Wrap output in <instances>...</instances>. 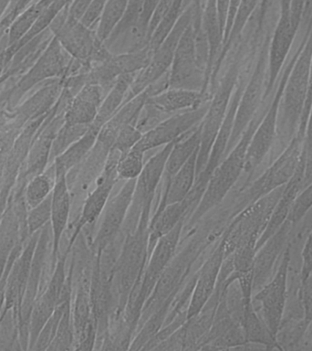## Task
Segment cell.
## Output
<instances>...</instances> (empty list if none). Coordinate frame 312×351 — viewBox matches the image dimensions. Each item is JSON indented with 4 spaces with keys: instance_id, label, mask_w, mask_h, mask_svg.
<instances>
[{
    "instance_id": "obj_1",
    "label": "cell",
    "mask_w": 312,
    "mask_h": 351,
    "mask_svg": "<svg viewBox=\"0 0 312 351\" xmlns=\"http://www.w3.org/2000/svg\"><path fill=\"white\" fill-rule=\"evenodd\" d=\"M152 204L142 208L137 223L126 236L119 257L112 270L116 288L118 310L125 312L129 299L137 292L146 266L149 251V223Z\"/></svg>"
},
{
    "instance_id": "obj_2",
    "label": "cell",
    "mask_w": 312,
    "mask_h": 351,
    "mask_svg": "<svg viewBox=\"0 0 312 351\" xmlns=\"http://www.w3.org/2000/svg\"><path fill=\"white\" fill-rule=\"evenodd\" d=\"M262 117L263 114H257L235 147L226 154L223 160L213 170L198 204L189 216L188 224L190 226L196 224L207 213L218 207L239 180L245 169L249 143Z\"/></svg>"
},
{
    "instance_id": "obj_3",
    "label": "cell",
    "mask_w": 312,
    "mask_h": 351,
    "mask_svg": "<svg viewBox=\"0 0 312 351\" xmlns=\"http://www.w3.org/2000/svg\"><path fill=\"white\" fill-rule=\"evenodd\" d=\"M312 59V21L303 40L300 54L287 78L279 106L278 134L290 138L297 134L308 95Z\"/></svg>"
},
{
    "instance_id": "obj_4",
    "label": "cell",
    "mask_w": 312,
    "mask_h": 351,
    "mask_svg": "<svg viewBox=\"0 0 312 351\" xmlns=\"http://www.w3.org/2000/svg\"><path fill=\"white\" fill-rule=\"evenodd\" d=\"M244 51H245L242 43L238 48L234 60L218 82L209 101L207 114L201 122V137L196 158V177L207 166L213 143L226 117L233 93L240 78Z\"/></svg>"
},
{
    "instance_id": "obj_5",
    "label": "cell",
    "mask_w": 312,
    "mask_h": 351,
    "mask_svg": "<svg viewBox=\"0 0 312 351\" xmlns=\"http://www.w3.org/2000/svg\"><path fill=\"white\" fill-rule=\"evenodd\" d=\"M209 243V236L207 237L196 235L179 254H175L156 282L155 289L145 302L140 317L138 328L153 313L157 311L161 306H172L177 298L178 293H180L181 287L185 284L194 263Z\"/></svg>"
},
{
    "instance_id": "obj_6",
    "label": "cell",
    "mask_w": 312,
    "mask_h": 351,
    "mask_svg": "<svg viewBox=\"0 0 312 351\" xmlns=\"http://www.w3.org/2000/svg\"><path fill=\"white\" fill-rule=\"evenodd\" d=\"M183 224L185 221L179 222L168 234L164 236L157 241L148 258L138 290L129 299L126 304L125 323L131 341L138 328L140 317H141L142 309L145 302L155 289L156 282L177 254V247L179 245L183 233Z\"/></svg>"
},
{
    "instance_id": "obj_7",
    "label": "cell",
    "mask_w": 312,
    "mask_h": 351,
    "mask_svg": "<svg viewBox=\"0 0 312 351\" xmlns=\"http://www.w3.org/2000/svg\"><path fill=\"white\" fill-rule=\"evenodd\" d=\"M68 5L49 29L65 51L89 71L92 64L105 59L111 52L101 43L96 29L70 16Z\"/></svg>"
},
{
    "instance_id": "obj_8",
    "label": "cell",
    "mask_w": 312,
    "mask_h": 351,
    "mask_svg": "<svg viewBox=\"0 0 312 351\" xmlns=\"http://www.w3.org/2000/svg\"><path fill=\"white\" fill-rule=\"evenodd\" d=\"M207 67L197 51L193 25L181 37L168 71V88L208 92Z\"/></svg>"
},
{
    "instance_id": "obj_9",
    "label": "cell",
    "mask_w": 312,
    "mask_h": 351,
    "mask_svg": "<svg viewBox=\"0 0 312 351\" xmlns=\"http://www.w3.org/2000/svg\"><path fill=\"white\" fill-rule=\"evenodd\" d=\"M73 60L53 36L29 70L14 84L10 108L18 106L21 99L38 84L67 77Z\"/></svg>"
},
{
    "instance_id": "obj_10",
    "label": "cell",
    "mask_w": 312,
    "mask_h": 351,
    "mask_svg": "<svg viewBox=\"0 0 312 351\" xmlns=\"http://www.w3.org/2000/svg\"><path fill=\"white\" fill-rule=\"evenodd\" d=\"M302 151L303 137L296 134L286 149L246 189L244 199L237 207V213L246 206L286 185L300 163Z\"/></svg>"
},
{
    "instance_id": "obj_11",
    "label": "cell",
    "mask_w": 312,
    "mask_h": 351,
    "mask_svg": "<svg viewBox=\"0 0 312 351\" xmlns=\"http://www.w3.org/2000/svg\"><path fill=\"white\" fill-rule=\"evenodd\" d=\"M270 41V36H267L260 49L253 73L244 88L237 112H235L234 125H233L231 136L227 145L226 156L240 139L249 123L256 117L260 104L265 100V90L268 82Z\"/></svg>"
},
{
    "instance_id": "obj_12",
    "label": "cell",
    "mask_w": 312,
    "mask_h": 351,
    "mask_svg": "<svg viewBox=\"0 0 312 351\" xmlns=\"http://www.w3.org/2000/svg\"><path fill=\"white\" fill-rule=\"evenodd\" d=\"M302 45L303 41L300 43V48L289 60L287 67L285 68L281 82L278 84V90H276L270 106L263 114L262 119L257 125L250 143H249L248 151H246L245 169H244V172L248 175V180H250L252 175L254 174L257 167L264 160L265 156L270 152L274 141H275L276 134H278L279 106H281L282 95H283L285 84H286L290 71H291L293 65H294L296 60L300 54ZM248 180L246 181V185Z\"/></svg>"
},
{
    "instance_id": "obj_13",
    "label": "cell",
    "mask_w": 312,
    "mask_h": 351,
    "mask_svg": "<svg viewBox=\"0 0 312 351\" xmlns=\"http://www.w3.org/2000/svg\"><path fill=\"white\" fill-rule=\"evenodd\" d=\"M211 98L210 93L168 88L148 97L137 122V128L144 133L166 118L178 112L198 108Z\"/></svg>"
},
{
    "instance_id": "obj_14",
    "label": "cell",
    "mask_w": 312,
    "mask_h": 351,
    "mask_svg": "<svg viewBox=\"0 0 312 351\" xmlns=\"http://www.w3.org/2000/svg\"><path fill=\"white\" fill-rule=\"evenodd\" d=\"M282 256L275 276L253 296V302L259 304V308H256L257 311L275 340L286 308L287 282L292 259L291 245L289 243Z\"/></svg>"
},
{
    "instance_id": "obj_15",
    "label": "cell",
    "mask_w": 312,
    "mask_h": 351,
    "mask_svg": "<svg viewBox=\"0 0 312 351\" xmlns=\"http://www.w3.org/2000/svg\"><path fill=\"white\" fill-rule=\"evenodd\" d=\"M193 18V7L189 8L187 10L183 12L177 24L172 27L171 32L167 35L163 43L153 51L152 58L146 67L137 73L125 103L144 92L150 85L155 84L168 73L180 38L186 27L191 24Z\"/></svg>"
},
{
    "instance_id": "obj_16",
    "label": "cell",
    "mask_w": 312,
    "mask_h": 351,
    "mask_svg": "<svg viewBox=\"0 0 312 351\" xmlns=\"http://www.w3.org/2000/svg\"><path fill=\"white\" fill-rule=\"evenodd\" d=\"M153 51L149 46L127 53L109 54L92 65L89 71L79 73L82 85L96 84L109 92L114 82L125 74L138 73L149 63Z\"/></svg>"
},
{
    "instance_id": "obj_17",
    "label": "cell",
    "mask_w": 312,
    "mask_h": 351,
    "mask_svg": "<svg viewBox=\"0 0 312 351\" xmlns=\"http://www.w3.org/2000/svg\"><path fill=\"white\" fill-rule=\"evenodd\" d=\"M209 101L198 108L178 112L161 121L153 128L144 132L133 147L146 153L147 151L164 147L183 138L201 123L207 114Z\"/></svg>"
},
{
    "instance_id": "obj_18",
    "label": "cell",
    "mask_w": 312,
    "mask_h": 351,
    "mask_svg": "<svg viewBox=\"0 0 312 351\" xmlns=\"http://www.w3.org/2000/svg\"><path fill=\"white\" fill-rule=\"evenodd\" d=\"M120 154L116 150H109L105 160V166L100 178H99L97 185L95 189L85 199L83 207H82L81 214L79 216L78 223L75 227V230L73 237L70 241L67 248V252L70 251L71 247L75 243L77 237L88 224H92L97 221L99 217L103 214L104 208L111 197L112 189L118 180H120L118 176L116 165L118 158Z\"/></svg>"
},
{
    "instance_id": "obj_19",
    "label": "cell",
    "mask_w": 312,
    "mask_h": 351,
    "mask_svg": "<svg viewBox=\"0 0 312 351\" xmlns=\"http://www.w3.org/2000/svg\"><path fill=\"white\" fill-rule=\"evenodd\" d=\"M136 180H126L114 197H109L103 213L94 244L97 251H103L114 240L126 219L133 202Z\"/></svg>"
},
{
    "instance_id": "obj_20",
    "label": "cell",
    "mask_w": 312,
    "mask_h": 351,
    "mask_svg": "<svg viewBox=\"0 0 312 351\" xmlns=\"http://www.w3.org/2000/svg\"><path fill=\"white\" fill-rule=\"evenodd\" d=\"M224 259V246L220 236L212 254L194 276L193 290L187 307V319L196 315L215 293Z\"/></svg>"
},
{
    "instance_id": "obj_21",
    "label": "cell",
    "mask_w": 312,
    "mask_h": 351,
    "mask_svg": "<svg viewBox=\"0 0 312 351\" xmlns=\"http://www.w3.org/2000/svg\"><path fill=\"white\" fill-rule=\"evenodd\" d=\"M174 144V142L164 145L144 164L141 174L136 178L131 216L137 215L139 218L142 208L151 203L153 204L159 184L163 180L167 158Z\"/></svg>"
},
{
    "instance_id": "obj_22",
    "label": "cell",
    "mask_w": 312,
    "mask_h": 351,
    "mask_svg": "<svg viewBox=\"0 0 312 351\" xmlns=\"http://www.w3.org/2000/svg\"><path fill=\"white\" fill-rule=\"evenodd\" d=\"M297 30L293 27L289 12L281 13L278 23L270 37L268 48V82L265 100L275 86L276 78L283 68L285 60L291 49Z\"/></svg>"
},
{
    "instance_id": "obj_23",
    "label": "cell",
    "mask_w": 312,
    "mask_h": 351,
    "mask_svg": "<svg viewBox=\"0 0 312 351\" xmlns=\"http://www.w3.org/2000/svg\"><path fill=\"white\" fill-rule=\"evenodd\" d=\"M293 227L289 221H285L278 232L257 250L253 267L254 291H259L263 285L267 284L276 261L279 255L283 254L284 249L287 248L285 243H289V237L292 233Z\"/></svg>"
},
{
    "instance_id": "obj_24",
    "label": "cell",
    "mask_w": 312,
    "mask_h": 351,
    "mask_svg": "<svg viewBox=\"0 0 312 351\" xmlns=\"http://www.w3.org/2000/svg\"><path fill=\"white\" fill-rule=\"evenodd\" d=\"M304 172H305V159L302 156L297 170L291 180L284 186L283 191L274 207L272 213L268 219L267 226L263 230L257 243V251L271 237L278 232L279 228L285 223L289 217L290 210L298 195L302 191Z\"/></svg>"
},
{
    "instance_id": "obj_25",
    "label": "cell",
    "mask_w": 312,
    "mask_h": 351,
    "mask_svg": "<svg viewBox=\"0 0 312 351\" xmlns=\"http://www.w3.org/2000/svg\"><path fill=\"white\" fill-rule=\"evenodd\" d=\"M107 93L99 85L85 84L68 101L64 111V123L67 125H92Z\"/></svg>"
},
{
    "instance_id": "obj_26",
    "label": "cell",
    "mask_w": 312,
    "mask_h": 351,
    "mask_svg": "<svg viewBox=\"0 0 312 351\" xmlns=\"http://www.w3.org/2000/svg\"><path fill=\"white\" fill-rule=\"evenodd\" d=\"M70 193L68 189L67 175L55 176V184L51 193V232L53 243L54 265L59 254L60 240L67 228L70 213Z\"/></svg>"
},
{
    "instance_id": "obj_27",
    "label": "cell",
    "mask_w": 312,
    "mask_h": 351,
    "mask_svg": "<svg viewBox=\"0 0 312 351\" xmlns=\"http://www.w3.org/2000/svg\"><path fill=\"white\" fill-rule=\"evenodd\" d=\"M197 154L198 151L169 180L164 181L160 202L155 211L183 202L187 197L196 182Z\"/></svg>"
},
{
    "instance_id": "obj_28",
    "label": "cell",
    "mask_w": 312,
    "mask_h": 351,
    "mask_svg": "<svg viewBox=\"0 0 312 351\" xmlns=\"http://www.w3.org/2000/svg\"><path fill=\"white\" fill-rule=\"evenodd\" d=\"M99 133L100 131L90 125L83 136L57 156L53 161L55 176H68L71 170L81 165L97 145Z\"/></svg>"
},
{
    "instance_id": "obj_29",
    "label": "cell",
    "mask_w": 312,
    "mask_h": 351,
    "mask_svg": "<svg viewBox=\"0 0 312 351\" xmlns=\"http://www.w3.org/2000/svg\"><path fill=\"white\" fill-rule=\"evenodd\" d=\"M187 217L188 208L183 202L166 206L163 210L153 213L149 223V256L157 241L164 236L168 234L179 222L185 221Z\"/></svg>"
},
{
    "instance_id": "obj_30",
    "label": "cell",
    "mask_w": 312,
    "mask_h": 351,
    "mask_svg": "<svg viewBox=\"0 0 312 351\" xmlns=\"http://www.w3.org/2000/svg\"><path fill=\"white\" fill-rule=\"evenodd\" d=\"M137 73L125 74V75L120 76L114 84L112 85L109 92L106 93L103 103L101 104L100 109H99L97 117L94 122L92 123V126L97 130L101 131L103 126L120 109V107L125 103L126 97L131 84Z\"/></svg>"
},
{
    "instance_id": "obj_31",
    "label": "cell",
    "mask_w": 312,
    "mask_h": 351,
    "mask_svg": "<svg viewBox=\"0 0 312 351\" xmlns=\"http://www.w3.org/2000/svg\"><path fill=\"white\" fill-rule=\"evenodd\" d=\"M200 137H201V123L183 138L174 142L167 158L163 181L169 180L175 173L182 169L183 165L194 156V154L198 151Z\"/></svg>"
},
{
    "instance_id": "obj_32",
    "label": "cell",
    "mask_w": 312,
    "mask_h": 351,
    "mask_svg": "<svg viewBox=\"0 0 312 351\" xmlns=\"http://www.w3.org/2000/svg\"><path fill=\"white\" fill-rule=\"evenodd\" d=\"M51 0H37L16 16L7 30L8 46L15 45L31 29Z\"/></svg>"
},
{
    "instance_id": "obj_33",
    "label": "cell",
    "mask_w": 312,
    "mask_h": 351,
    "mask_svg": "<svg viewBox=\"0 0 312 351\" xmlns=\"http://www.w3.org/2000/svg\"><path fill=\"white\" fill-rule=\"evenodd\" d=\"M130 0H108L103 16L96 27V32L101 43H104L122 21L127 10Z\"/></svg>"
},
{
    "instance_id": "obj_34",
    "label": "cell",
    "mask_w": 312,
    "mask_h": 351,
    "mask_svg": "<svg viewBox=\"0 0 312 351\" xmlns=\"http://www.w3.org/2000/svg\"><path fill=\"white\" fill-rule=\"evenodd\" d=\"M54 184L55 171L51 175L45 171L29 180L25 189V200L27 206L32 208L45 200L53 191Z\"/></svg>"
},
{
    "instance_id": "obj_35",
    "label": "cell",
    "mask_w": 312,
    "mask_h": 351,
    "mask_svg": "<svg viewBox=\"0 0 312 351\" xmlns=\"http://www.w3.org/2000/svg\"><path fill=\"white\" fill-rule=\"evenodd\" d=\"M144 154L135 147L120 154L116 165L120 180H136L139 177L145 164Z\"/></svg>"
},
{
    "instance_id": "obj_36",
    "label": "cell",
    "mask_w": 312,
    "mask_h": 351,
    "mask_svg": "<svg viewBox=\"0 0 312 351\" xmlns=\"http://www.w3.org/2000/svg\"><path fill=\"white\" fill-rule=\"evenodd\" d=\"M75 342V334L73 315H71L70 303L66 306L62 318H60L59 326H57L56 335L48 350H70Z\"/></svg>"
},
{
    "instance_id": "obj_37",
    "label": "cell",
    "mask_w": 312,
    "mask_h": 351,
    "mask_svg": "<svg viewBox=\"0 0 312 351\" xmlns=\"http://www.w3.org/2000/svg\"><path fill=\"white\" fill-rule=\"evenodd\" d=\"M90 125H67L63 123L55 136L51 148V160L64 152L73 143L78 141L89 130Z\"/></svg>"
},
{
    "instance_id": "obj_38",
    "label": "cell",
    "mask_w": 312,
    "mask_h": 351,
    "mask_svg": "<svg viewBox=\"0 0 312 351\" xmlns=\"http://www.w3.org/2000/svg\"><path fill=\"white\" fill-rule=\"evenodd\" d=\"M52 193V192H51ZM51 194L36 207L30 208L27 215V230L29 234H34L41 228L51 221Z\"/></svg>"
},
{
    "instance_id": "obj_39",
    "label": "cell",
    "mask_w": 312,
    "mask_h": 351,
    "mask_svg": "<svg viewBox=\"0 0 312 351\" xmlns=\"http://www.w3.org/2000/svg\"><path fill=\"white\" fill-rule=\"evenodd\" d=\"M312 208V181L298 195L287 221L295 226L300 223Z\"/></svg>"
},
{
    "instance_id": "obj_40",
    "label": "cell",
    "mask_w": 312,
    "mask_h": 351,
    "mask_svg": "<svg viewBox=\"0 0 312 351\" xmlns=\"http://www.w3.org/2000/svg\"><path fill=\"white\" fill-rule=\"evenodd\" d=\"M142 134L144 133L134 123L123 126L117 134L112 149L116 150L120 154L127 152L139 142Z\"/></svg>"
},
{
    "instance_id": "obj_41",
    "label": "cell",
    "mask_w": 312,
    "mask_h": 351,
    "mask_svg": "<svg viewBox=\"0 0 312 351\" xmlns=\"http://www.w3.org/2000/svg\"><path fill=\"white\" fill-rule=\"evenodd\" d=\"M303 155L305 159L303 189L312 181V107L307 122L305 134L303 137Z\"/></svg>"
},
{
    "instance_id": "obj_42",
    "label": "cell",
    "mask_w": 312,
    "mask_h": 351,
    "mask_svg": "<svg viewBox=\"0 0 312 351\" xmlns=\"http://www.w3.org/2000/svg\"><path fill=\"white\" fill-rule=\"evenodd\" d=\"M108 0H93L83 16L81 19V21L87 27L96 29V27L100 21L101 16L107 5Z\"/></svg>"
},
{
    "instance_id": "obj_43",
    "label": "cell",
    "mask_w": 312,
    "mask_h": 351,
    "mask_svg": "<svg viewBox=\"0 0 312 351\" xmlns=\"http://www.w3.org/2000/svg\"><path fill=\"white\" fill-rule=\"evenodd\" d=\"M300 296L304 319L312 323V273L301 282Z\"/></svg>"
},
{
    "instance_id": "obj_44",
    "label": "cell",
    "mask_w": 312,
    "mask_h": 351,
    "mask_svg": "<svg viewBox=\"0 0 312 351\" xmlns=\"http://www.w3.org/2000/svg\"><path fill=\"white\" fill-rule=\"evenodd\" d=\"M312 273V229L307 235L301 251L300 282L304 281Z\"/></svg>"
},
{
    "instance_id": "obj_45",
    "label": "cell",
    "mask_w": 312,
    "mask_h": 351,
    "mask_svg": "<svg viewBox=\"0 0 312 351\" xmlns=\"http://www.w3.org/2000/svg\"><path fill=\"white\" fill-rule=\"evenodd\" d=\"M42 51H42L34 52V53L29 55L23 62L18 63V64L10 65L8 70L0 77V85H2L14 76L22 75V74L26 73L30 66L34 63L35 60H37V58L40 56V54Z\"/></svg>"
},
{
    "instance_id": "obj_46",
    "label": "cell",
    "mask_w": 312,
    "mask_h": 351,
    "mask_svg": "<svg viewBox=\"0 0 312 351\" xmlns=\"http://www.w3.org/2000/svg\"><path fill=\"white\" fill-rule=\"evenodd\" d=\"M153 350H185V329L183 325L159 343Z\"/></svg>"
},
{
    "instance_id": "obj_47",
    "label": "cell",
    "mask_w": 312,
    "mask_h": 351,
    "mask_svg": "<svg viewBox=\"0 0 312 351\" xmlns=\"http://www.w3.org/2000/svg\"><path fill=\"white\" fill-rule=\"evenodd\" d=\"M312 107V59L311 64V73H309V82L308 95H307L305 106H304L302 115H301L300 125H298L297 134L300 137H304L305 134L307 122H308L309 112Z\"/></svg>"
},
{
    "instance_id": "obj_48",
    "label": "cell",
    "mask_w": 312,
    "mask_h": 351,
    "mask_svg": "<svg viewBox=\"0 0 312 351\" xmlns=\"http://www.w3.org/2000/svg\"><path fill=\"white\" fill-rule=\"evenodd\" d=\"M92 1L93 0H71L68 5V12L70 16L81 21Z\"/></svg>"
},
{
    "instance_id": "obj_49",
    "label": "cell",
    "mask_w": 312,
    "mask_h": 351,
    "mask_svg": "<svg viewBox=\"0 0 312 351\" xmlns=\"http://www.w3.org/2000/svg\"><path fill=\"white\" fill-rule=\"evenodd\" d=\"M8 40L7 32L0 38V77L10 68V63L8 57Z\"/></svg>"
},
{
    "instance_id": "obj_50",
    "label": "cell",
    "mask_w": 312,
    "mask_h": 351,
    "mask_svg": "<svg viewBox=\"0 0 312 351\" xmlns=\"http://www.w3.org/2000/svg\"><path fill=\"white\" fill-rule=\"evenodd\" d=\"M18 254V250H16V251L12 252L10 262H8V265L7 266V271H5V274H3L1 280H0V312H1L3 304H4V302L5 301V295H7V282L8 273H10L11 267H12V265H14V261H15Z\"/></svg>"
},
{
    "instance_id": "obj_51",
    "label": "cell",
    "mask_w": 312,
    "mask_h": 351,
    "mask_svg": "<svg viewBox=\"0 0 312 351\" xmlns=\"http://www.w3.org/2000/svg\"><path fill=\"white\" fill-rule=\"evenodd\" d=\"M229 4L230 0H216L219 22H220V26L224 33L226 24L227 14H229Z\"/></svg>"
},
{
    "instance_id": "obj_52",
    "label": "cell",
    "mask_w": 312,
    "mask_h": 351,
    "mask_svg": "<svg viewBox=\"0 0 312 351\" xmlns=\"http://www.w3.org/2000/svg\"><path fill=\"white\" fill-rule=\"evenodd\" d=\"M271 1L272 0H261V4H260V11L259 16V32L262 29L263 25H264L265 16H267L268 8H270Z\"/></svg>"
},
{
    "instance_id": "obj_53",
    "label": "cell",
    "mask_w": 312,
    "mask_h": 351,
    "mask_svg": "<svg viewBox=\"0 0 312 351\" xmlns=\"http://www.w3.org/2000/svg\"><path fill=\"white\" fill-rule=\"evenodd\" d=\"M12 86L8 87V89L0 93V111H2L5 107L10 106L11 95H12Z\"/></svg>"
},
{
    "instance_id": "obj_54",
    "label": "cell",
    "mask_w": 312,
    "mask_h": 351,
    "mask_svg": "<svg viewBox=\"0 0 312 351\" xmlns=\"http://www.w3.org/2000/svg\"><path fill=\"white\" fill-rule=\"evenodd\" d=\"M11 1H12V0H0V21H1L5 13L7 12Z\"/></svg>"
},
{
    "instance_id": "obj_55",
    "label": "cell",
    "mask_w": 312,
    "mask_h": 351,
    "mask_svg": "<svg viewBox=\"0 0 312 351\" xmlns=\"http://www.w3.org/2000/svg\"><path fill=\"white\" fill-rule=\"evenodd\" d=\"M290 4H291V0H281V12L290 13Z\"/></svg>"
},
{
    "instance_id": "obj_56",
    "label": "cell",
    "mask_w": 312,
    "mask_h": 351,
    "mask_svg": "<svg viewBox=\"0 0 312 351\" xmlns=\"http://www.w3.org/2000/svg\"><path fill=\"white\" fill-rule=\"evenodd\" d=\"M5 32H3V30L0 29V38H1L2 36L5 34Z\"/></svg>"
}]
</instances>
